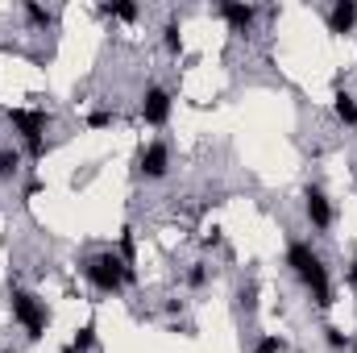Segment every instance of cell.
I'll return each instance as SVG.
<instances>
[{
    "label": "cell",
    "mask_w": 357,
    "mask_h": 353,
    "mask_svg": "<svg viewBox=\"0 0 357 353\" xmlns=\"http://www.w3.org/2000/svg\"><path fill=\"white\" fill-rule=\"evenodd\" d=\"M21 171V154L17 150H0V183H13Z\"/></svg>",
    "instance_id": "11"
},
{
    "label": "cell",
    "mask_w": 357,
    "mask_h": 353,
    "mask_svg": "<svg viewBox=\"0 0 357 353\" xmlns=\"http://www.w3.org/2000/svg\"><path fill=\"white\" fill-rule=\"evenodd\" d=\"M112 125V112L108 108H96V112H88V129H108Z\"/></svg>",
    "instance_id": "16"
},
{
    "label": "cell",
    "mask_w": 357,
    "mask_h": 353,
    "mask_svg": "<svg viewBox=\"0 0 357 353\" xmlns=\"http://www.w3.org/2000/svg\"><path fill=\"white\" fill-rule=\"evenodd\" d=\"M162 42H167V50H171V54H178V50H183V38H178V25H175V21L162 29Z\"/></svg>",
    "instance_id": "15"
},
{
    "label": "cell",
    "mask_w": 357,
    "mask_h": 353,
    "mask_svg": "<svg viewBox=\"0 0 357 353\" xmlns=\"http://www.w3.org/2000/svg\"><path fill=\"white\" fill-rule=\"evenodd\" d=\"M137 171L146 179H162L171 171V150H167L162 142H150V146L142 150V158H137Z\"/></svg>",
    "instance_id": "5"
},
{
    "label": "cell",
    "mask_w": 357,
    "mask_h": 353,
    "mask_svg": "<svg viewBox=\"0 0 357 353\" xmlns=\"http://www.w3.org/2000/svg\"><path fill=\"white\" fill-rule=\"evenodd\" d=\"M324 341H328L333 350H354V341H349V337H345L337 324H328V329H324Z\"/></svg>",
    "instance_id": "14"
},
{
    "label": "cell",
    "mask_w": 357,
    "mask_h": 353,
    "mask_svg": "<svg viewBox=\"0 0 357 353\" xmlns=\"http://www.w3.org/2000/svg\"><path fill=\"white\" fill-rule=\"evenodd\" d=\"M333 112H337V121H341V125H349V129H354V125H357V96H349V91H337Z\"/></svg>",
    "instance_id": "10"
},
{
    "label": "cell",
    "mask_w": 357,
    "mask_h": 353,
    "mask_svg": "<svg viewBox=\"0 0 357 353\" xmlns=\"http://www.w3.org/2000/svg\"><path fill=\"white\" fill-rule=\"evenodd\" d=\"M287 266L303 278V287L312 291V299H316V308H328L333 303V287H328V270L320 262V254L307 246V241H291L287 246Z\"/></svg>",
    "instance_id": "1"
},
{
    "label": "cell",
    "mask_w": 357,
    "mask_h": 353,
    "mask_svg": "<svg viewBox=\"0 0 357 353\" xmlns=\"http://www.w3.org/2000/svg\"><path fill=\"white\" fill-rule=\"evenodd\" d=\"M100 13H104V17H121V21H137L142 8H137V4H104Z\"/></svg>",
    "instance_id": "12"
},
{
    "label": "cell",
    "mask_w": 357,
    "mask_h": 353,
    "mask_svg": "<svg viewBox=\"0 0 357 353\" xmlns=\"http://www.w3.org/2000/svg\"><path fill=\"white\" fill-rule=\"evenodd\" d=\"M258 353H282V337H262L258 341Z\"/></svg>",
    "instance_id": "20"
},
{
    "label": "cell",
    "mask_w": 357,
    "mask_h": 353,
    "mask_svg": "<svg viewBox=\"0 0 357 353\" xmlns=\"http://www.w3.org/2000/svg\"><path fill=\"white\" fill-rule=\"evenodd\" d=\"M91 345H96V324H84V329L75 333V341H71V350H75V353H88Z\"/></svg>",
    "instance_id": "13"
},
{
    "label": "cell",
    "mask_w": 357,
    "mask_h": 353,
    "mask_svg": "<svg viewBox=\"0 0 357 353\" xmlns=\"http://www.w3.org/2000/svg\"><path fill=\"white\" fill-rule=\"evenodd\" d=\"M303 208H307V220H312L316 229H328V225H333V204H328V195H324L320 187H307V191H303Z\"/></svg>",
    "instance_id": "6"
},
{
    "label": "cell",
    "mask_w": 357,
    "mask_h": 353,
    "mask_svg": "<svg viewBox=\"0 0 357 353\" xmlns=\"http://www.w3.org/2000/svg\"><path fill=\"white\" fill-rule=\"evenodd\" d=\"M0 353H13V350H0Z\"/></svg>",
    "instance_id": "21"
},
{
    "label": "cell",
    "mask_w": 357,
    "mask_h": 353,
    "mask_svg": "<svg viewBox=\"0 0 357 353\" xmlns=\"http://www.w3.org/2000/svg\"><path fill=\"white\" fill-rule=\"evenodd\" d=\"M354 353H357V341H354Z\"/></svg>",
    "instance_id": "22"
},
{
    "label": "cell",
    "mask_w": 357,
    "mask_h": 353,
    "mask_svg": "<svg viewBox=\"0 0 357 353\" xmlns=\"http://www.w3.org/2000/svg\"><path fill=\"white\" fill-rule=\"evenodd\" d=\"M133 254H137V241H133V229H125V233H121V258L133 262Z\"/></svg>",
    "instance_id": "17"
},
{
    "label": "cell",
    "mask_w": 357,
    "mask_h": 353,
    "mask_svg": "<svg viewBox=\"0 0 357 353\" xmlns=\"http://www.w3.org/2000/svg\"><path fill=\"white\" fill-rule=\"evenodd\" d=\"M8 125L21 133L29 158H42V154H46V146H42V133H46V125H50L46 112H38V108H8Z\"/></svg>",
    "instance_id": "4"
},
{
    "label": "cell",
    "mask_w": 357,
    "mask_h": 353,
    "mask_svg": "<svg viewBox=\"0 0 357 353\" xmlns=\"http://www.w3.org/2000/svg\"><path fill=\"white\" fill-rule=\"evenodd\" d=\"M204 283H208V266L195 262L191 270H187V287H204Z\"/></svg>",
    "instance_id": "18"
},
{
    "label": "cell",
    "mask_w": 357,
    "mask_h": 353,
    "mask_svg": "<svg viewBox=\"0 0 357 353\" xmlns=\"http://www.w3.org/2000/svg\"><path fill=\"white\" fill-rule=\"evenodd\" d=\"M328 25H333V33H349L357 25V4L354 0H337L333 13H328Z\"/></svg>",
    "instance_id": "9"
},
{
    "label": "cell",
    "mask_w": 357,
    "mask_h": 353,
    "mask_svg": "<svg viewBox=\"0 0 357 353\" xmlns=\"http://www.w3.org/2000/svg\"><path fill=\"white\" fill-rule=\"evenodd\" d=\"M25 17H29L33 25H46V21H50V13H46L42 4H25Z\"/></svg>",
    "instance_id": "19"
},
{
    "label": "cell",
    "mask_w": 357,
    "mask_h": 353,
    "mask_svg": "<svg viewBox=\"0 0 357 353\" xmlns=\"http://www.w3.org/2000/svg\"><path fill=\"white\" fill-rule=\"evenodd\" d=\"M142 117H146L150 125H167V117H171V91L167 88H150L146 91V100H142Z\"/></svg>",
    "instance_id": "7"
},
{
    "label": "cell",
    "mask_w": 357,
    "mask_h": 353,
    "mask_svg": "<svg viewBox=\"0 0 357 353\" xmlns=\"http://www.w3.org/2000/svg\"><path fill=\"white\" fill-rule=\"evenodd\" d=\"M8 308H13V320L25 329V337H29V341H38V337L46 333V324H50V308H46L33 291H13Z\"/></svg>",
    "instance_id": "3"
},
{
    "label": "cell",
    "mask_w": 357,
    "mask_h": 353,
    "mask_svg": "<svg viewBox=\"0 0 357 353\" xmlns=\"http://www.w3.org/2000/svg\"><path fill=\"white\" fill-rule=\"evenodd\" d=\"M84 274H88L91 283L104 291V295H116L129 278H133V270H129V262L121 258V254H112V250H104V254H91V258H84Z\"/></svg>",
    "instance_id": "2"
},
{
    "label": "cell",
    "mask_w": 357,
    "mask_h": 353,
    "mask_svg": "<svg viewBox=\"0 0 357 353\" xmlns=\"http://www.w3.org/2000/svg\"><path fill=\"white\" fill-rule=\"evenodd\" d=\"M220 17H225V21H229L237 33H245V29L254 25L258 8H254V4H237V0H225V4H220Z\"/></svg>",
    "instance_id": "8"
}]
</instances>
